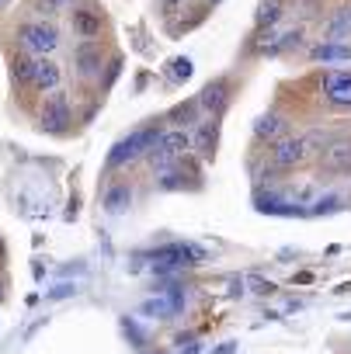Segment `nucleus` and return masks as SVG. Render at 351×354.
<instances>
[{
  "label": "nucleus",
  "instance_id": "2",
  "mask_svg": "<svg viewBox=\"0 0 351 354\" xmlns=\"http://www.w3.org/2000/svg\"><path fill=\"white\" fill-rule=\"evenodd\" d=\"M146 257L153 261V274L156 278H174V274H181V271L202 268L209 261V250L199 247V243H163V247H156Z\"/></svg>",
  "mask_w": 351,
  "mask_h": 354
},
{
  "label": "nucleus",
  "instance_id": "10",
  "mask_svg": "<svg viewBox=\"0 0 351 354\" xmlns=\"http://www.w3.org/2000/svg\"><path fill=\"white\" fill-rule=\"evenodd\" d=\"M132 198H136V188L129 181H111L105 188V195H101V205H105L108 216H122V212H129Z\"/></svg>",
  "mask_w": 351,
  "mask_h": 354
},
{
  "label": "nucleus",
  "instance_id": "5",
  "mask_svg": "<svg viewBox=\"0 0 351 354\" xmlns=\"http://www.w3.org/2000/svg\"><path fill=\"white\" fill-rule=\"evenodd\" d=\"M309 156H313V149L306 146L303 136H285V139H278L275 149H271V167H275V170H296V167H303Z\"/></svg>",
  "mask_w": 351,
  "mask_h": 354
},
{
  "label": "nucleus",
  "instance_id": "25",
  "mask_svg": "<svg viewBox=\"0 0 351 354\" xmlns=\"http://www.w3.org/2000/svg\"><path fill=\"white\" fill-rule=\"evenodd\" d=\"M237 351V340H223L219 347H213V354H233Z\"/></svg>",
  "mask_w": 351,
  "mask_h": 354
},
{
  "label": "nucleus",
  "instance_id": "18",
  "mask_svg": "<svg viewBox=\"0 0 351 354\" xmlns=\"http://www.w3.org/2000/svg\"><path fill=\"white\" fill-rule=\"evenodd\" d=\"M139 316H150V319H170V316H174V309H170L167 295H156V299H150V302H143V306H139Z\"/></svg>",
  "mask_w": 351,
  "mask_h": 354
},
{
  "label": "nucleus",
  "instance_id": "8",
  "mask_svg": "<svg viewBox=\"0 0 351 354\" xmlns=\"http://www.w3.org/2000/svg\"><path fill=\"white\" fill-rule=\"evenodd\" d=\"M320 167L327 174H351V139H334L320 149Z\"/></svg>",
  "mask_w": 351,
  "mask_h": 354
},
{
  "label": "nucleus",
  "instance_id": "21",
  "mask_svg": "<svg viewBox=\"0 0 351 354\" xmlns=\"http://www.w3.org/2000/svg\"><path fill=\"white\" fill-rule=\"evenodd\" d=\"M341 209V198L337 195H327V198H316L313 202V209H306L309 216H320V212H337Z\"/></svg>",
  "mask_w": 351,
  "mask_h": 354
},
{
  "label": "nucleus",
  "instance_id": "6",
  "mask_svg": "<svg viewBox=\"0 0 351 354\" xmlns=\"http://www.w3.org/2000/svg\"><path fill=\"white\" fill-rule=\"evenodd\" d=\"M73 70H77L80 80H101V70H105V49H101V42L84 39L73 49Z\"/></svg>",
  "mask_w": 351,
  "mask_h": 354
},
{
  "label": "nucleus",
  "instance_id": "16",
  "mask_svg": "<svg viewBox=\"0 0 351 354\" xmlns=\"http://www.w3.org/2000/svg\"><path fill=\"white\" fill-rule=\"evenodd\" d=\"M285 132V118L282 115H261L258 122H254V139H278Z\"/></svg>",
  "mask_w": 351,
  "mask_h": 354
},
{
  "label": "nucleus",
  "instance_id": "14",
  "mask_svg": "<svg viewBox=\"0 0 351 354\" xmlns=\"http://www.w3.org/2000/svg\"><path fill=\"white\" fill-rule=\"evenodd\" d=\"M199 97H192V101H181V104H174L167 115H163V122H170L174 129H188V125H195V118H199Z\"/></svg>",
  "mask_w": 351,
  "mask_h": 354
},
{
  "label": "nucleus",
  "instance_id": "19",
  "mask_svg": "<svg viewBox=\"0 0 351 354\" xmlns=\"http://www.w3.org/2000/svg\"><path fill=\"white\" fill-rule=\"evenodd\" d=\"M278 18H282V0H264V4L258 8V15H254V25L258 28H271Z\"/></svg>",
  "mask_w": 351,
  "mask_h": 354
},
{
  "label": "nucleus",
  "instance_id": "1",
  "mask_svg": "<svg viewBox=\"0 0 351 354\" xmlns=\"http://www.w3.org/2000/svg\"><path fill=\"white\" fill-rule=\"evenodd\" d=\"M160 122H163V118H150L146 125H139V129H132L129 136H122V139L111 146L105 167H108V170H118V167H129V163H136V160H146V153L156 146V139H160V132H163Z\"/></svg>",
  "mask_w": 351,
  "mask_h": 354
},
{
  "label": "nucleus",
  "instance_id": "28",
  "mask_svg": "<svg viewBox=\"0 0 351 354\" xmlns=\"http://www.w3.org/2000/svg\"><path fill=\"white\" fill-rule=\"evenodd\" d=\"M296 281H299V285H306V281H313V274H309V271H299V274H296Z\"/></svg>",
  "mask_w": 351,
  "mask_h": 354
},
{
  "label": "nucleus",
  "instance_id": "13",
  "mask_svg": "<svg viewBox=\"0 0 351 354\" xmlns=\"http://www.w3.org/2000/svg\"><path fill=\"white\" fill-rule=\"evenodd\" d=\"M216 139H219L216 118H213V122H199V129L192 132V149H195L202 160H213V156H216Z\"/></svg>",
  "mask_w": 351,
  "mask_h": 354
},
{
  "label": "nucleus",
  "instance_id": "26",
  "mask_svg": "<svg viewBox=\"0 0 351 354\" xmlns=\"http://www.w3.org/2000/svg\"><path fill=\"white\" fill-rule=\"evenodd\" d=\"M199 351H202V344H199V340H188V344H181V347H178V354H199Z\"/></svg>",
  "mask_w": 351,
  "mask_h": 354
},
{
  "label": "nucleus",
  "instance_id": "31",
  "mask_svg": "<svg viewBox=\"0 0 351 354\" xmlns=\"http://www.w3.org/2000/svg\"><path fill=\"white\" fill-rule=\"evenodd\" d=\"M209 4H219V0H209Z\"/></svg>",
  "mask_w": 351,
  "mask_h": 354
},
{
  "label": "nucleus",
  "instance_id": "15",
  "mask_svg": "<svg viewBox=\"0 0 351 354\" xmlns=\"http://www.w3.org/2000/svg\"><path fill=\"white\" fill-rule=\"evenodd\" d=\"M309 59L313 63H344L351 59V46H341V42H320L309 49Z\"/></svg>",
  "mask_w": 351,
  "mask_h": 354
},
{
  "label": "nucleus",
  "instance_id": "20",
  "mask_svg": "<svg viewBox=\"0 0 351 354\" xmlns=\"http://www.w3.org/2000/svg\"><path fill=\"white\" fill-rule=\"evenodd\" d=\"M192 73H195V66H192L188 56H178V59L167 63V80H170V84H185Z\"/></svg>",
  "mask_w": 351,
  "mask_h": 354
},
{
  "label": "nucleus",
  "instance_id": "27",
  "mask_svg": "<svg viewBox=\"0 0 351 354\" xmlns=\"http://www.w3.org/2000/svg\"><path fill=\"white\" fill-rule=\"evenodd\" d=\"M4 299H8V278L0 274V302H4Z\"/></svg>",
  "mask_w": 351,
  "mask_h": 354
},
{
  "label": "nucleus",
  "instance_id": "3",
  "mask_svg": "<svg viewBox=\"0 0 351 354\" xmlns=\"http://www.w3.org/2000/svg\"><path fill=\"white\" fill-rule=\"evenodd\" d=\"M18 46H21V53L42 59V56H49L60 46V28L49 25V21H25L18 28Z\"/></svg>",
  "mask_w": 351,
  "mask_h": 354
},
{
  "label": "nucleus",
  "instance_id": "24",
  "mask_svg": "<svg viewBox=\"0 0 351 354\" xmlns=\"http://www.w3.org/2000/svg\"><path fill=\"white\" fill-rule=\"evenodd\" d=\"M118 70H122V56H115V59L108 63V77H105V87H111V84H115V77H118Z\"/></svg>",
  "mask_w": 351,
  "mask_h": 354
},
{
  "label": "nucleus",
  "instance_id": "9",
  "mask_svg": "<svg viewBox=\"0 0 351 354\" xmlns=\"http://www.w3.org/2000/svg\"><path fill=\"white\" fill-rule=\"evenodd\" d=\"M60 84H63V70H60V63H53L49 56L35 59L32 91H39V94H53V91H60Z\"/></svg>",
  "mask_w": 351,
  "mask_h": 354
},
{
  "label": "nucleus",
  "instance_id": "22",
  "mask_svg": "<svg viewBox=\"0 0 351 354\" xmlns=\"http://www.w3.org/2000/svg\"><path fill=\"white\" fill-rule=\"evenodd\" d=\"M247 285H251V292H254V295H271V292H275V285H271V281H264L261 274H251V278H247Z\"/></svg>",
  "mask_w": 351,
  "mask_h": 354
},
{
  "label": "nucleus",
  "instance_id": "12",
  "mask_svg": "<svg viewBox=\"0 0 351 354\" xmlns=\"http://www.w3.org/2000/svg\"><path fill=\"white\" fill-rule=\"evenodd\" d=\"M70 25L80 39H98L101 35V11L94 8H73L70 11Z\"/></svg>",
  "mask_w": 351,
  "mask_h": 354
},
{
  "label": "nucleus",
  "instance_id": "30",
  "mask_svg": "<svg viewBox=\"0 0 351 354\" xmlns=\"http://www.w3.org/2000/svg\"><path fill=\"white\" fill-rule=\"evenodd\" d=\"M4 4H8V0H0V8H4Z\"/></svg>",
  "mask_w": 351,
  "mask_h": 354
},
{
  "label": "nucleus",
  "instance_id": "29",
  "mask_svg": "<svg viewBox=\"0 0 351 354\" xmlns=\"http://www.w3.org/2000/svg\"><path fill=\"white\" fill-rule=\"evenodd\" d=\"M0 257H4V243H0Z\"/></svg>",
  "mask_w": 351,
  "mask_h": 354
},
{
  "label": "nucleus",
  "instance_id": "17",
  "mask_svg": "<svg viewBox=\"0 0 351 354\" xmlns=\"http://www.w3.org/2000/svg\"><path fill=\"white\" fill-rule=\"evenodd\" d=\"M32 73H35V56L18 53L15 63H11V77H15V84H18V87H32Z\"/></svg>",
  "mask_w": 351,
  "mask_h": 354
},
{
  "label": "nucleus",
  "instance_id": "7",
  "mask_svg": "<svg viewBox=\"0 0 351 354\" xmlns=\"http://www.w3.org/2000/svg\"><path fill=\"white\" fill-rule=\"evenodd\" d=\"M233 91V84L226 80V77H219V80H209L206 87H202V94H199V108L202 111H209L213 118H219L226 108H230V94Z\"/></svg>",
  "mask_w": 351,
  "mask_h": 354
},
{
  "label": "nucleus",
  "instance_id": "4",
  "mask_svg": "<svg viewBox=\"0 0 351 354\" xmlns=\"http://www.w3.org/2000/svg\"><path fill=\"white\" fill-rule=\"evenodd\" d=\"M39 122L49 136H66L73 129V108L66 101L63 91H53L46 101H42V111H39Z\"/></svg>",
  "mask_w": 351,
  "mask_h": 354
},
{
  "label": "nucleus",
  "instance_id": "11",
  "mask_svg": "<svg viewBox=\"0 0 351 354\" xmlns=\"http://www.w3.org/2000/svg\"><path fill=\"white\" fill-rule=\"evenodd\" d=\"M323 94L334 108H351V70H337V73H327L323 80Z\"/></svg>",
  "mask_w": 351,
  "mask_h": 354
},
{
  "label": "nucleus",
  "instance_id": "23",
  "mask_svg": "<svg viewBox=\"0 0 351 354\" xmlns=\"http://www.w3.org/2000/svg\"><path fill=\"white\" fill-rule=\"evenodd\" d=\"M70 4H77V0H39V11L42 15H56V11H63Z\"/></svg>",
  "mask_w": 351,
  "mask_h": 354
}]
</instances>
